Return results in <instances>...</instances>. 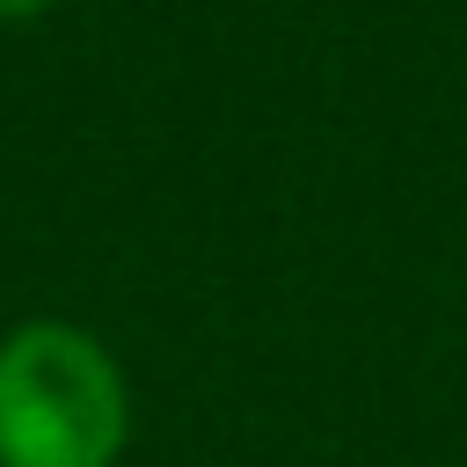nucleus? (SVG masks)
<instances>
[{
	"mask_svg": "<svg viewBox=\"0 0 467 467\" xmlns=\"http://www.w3.org/2000/svg\"><path fill=\"white\" fill-rule=\"evenodd\" d=\"M131 445V379L117 350L58 314L0 336V467H117Z\"/></svg>",
	"mask_w": 467,
	"mask_h": 467,
	"instance_id": "obj_1",
	"label": "nucleus"
},
{
	"mask_svg": "<svg viewBox=\"0 0 467 467\" xmlns=\"http://www.w3.org/2000/svg\"><path fill=\"white\" fill-rule=\"evenodd\" d=\"M44 7H58V0H0V29H7V22H36Z\"/></svg>",
	"mask_w": 467,
	"mask_h": 467,
	"instance_id": "obj_2",
	"label": "nucleus"
}]
</instances>
